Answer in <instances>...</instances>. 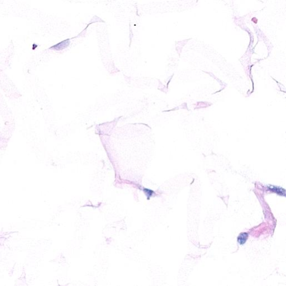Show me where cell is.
Returning a JSON list of instances; mask_svg holds the SVG:
<instances>
[{
    "instance_id": "obj_1",
    "label": "cell",
    "mask_w": 286,
    "mask_h": 286,
    "mask_svg": "<svg viewBox=\"0 0 286 286\" xmlns=\"http://www.w3.org/2000/svg\"><path fill=\"white\" fill-rule=\"evenodd\" d=\"M70 44V40L69 39H67L63 41H61L58 44H56L53 47H51L50 49H52L53 50H61L64 49L65 48H67Z\"/></svg>"
},
{
    "instance_id": "obj_2",
    "label": "cell",
    "mask_w": 286,
    "mask_h": 286,
    "mask_svg": "<svg viewBox=\"0 0 286 286\" xmlns=\"http://www.w3.org/2000/svg\"><path fill=\"white\" fill-rule=\"evenodd\" d=\"M268 188L269 191H271V192L275 193H277V194L280 195V196H286L285 190L283 189L282 188H281V187H276V186H270L268 187Z\"/></svg>"
},
{
    "instance_id": "obj_3",
    "label": "cell",
    "mask_w": 286,
    "mask_h": 286,
    "mask_svg": "<svg viewBox=\"0 0 286 286\" xmlns=\"http://www.w3.org/2000/svg\"><path fill=\"white\" fill-rule=\"evenodd\" d=\"M248 238V233H241L238 237V242L239 243L240 245L244 244L246 240Z\"/></svg>"
}]
</instances>
